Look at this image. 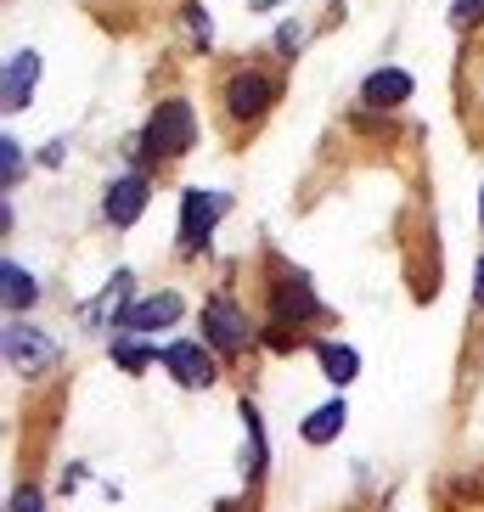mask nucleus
<instances>
[{
    "label": "nucleus",
    "mask_w": 484,
    "mask_h": 512,
    "mask_svg": "<svg viewBox=\"0 0 484 512\" xmlns=\"http://www.w3.org/2000/svg\"><path fill=\"white\" fill-rule=\"evenodd\" d=\"M136 332H113V361L124 366V372H147L152 361H158V349H141V344H130Z\"/></svg>",
    "instance_id": "dca6fc26"
},
{
    "label": "nucleus",
    "mask_w": 484,
    "mask_h": 512,
    "mask_svg": "<svg viewBox=\"0 0 484 512\" xmlns=\"http://www.w3.org/2000/svg\"><path fill=\"white\" fill-rule=\"evenodd\" d=\"M231 209L226 192H203V186H192V192L181 197V254H197L203 242H209V231L220 226V214Z\"/></svg>",
    "instance_id": "7ed1b4c3"
},
{
    "label": "nucleus",
    "mask_w": 484,
    "mask_h": 512,
    "mask_svg": "<svg viewBox=\"0 0 484 512\" xmlns=\"http://www.w3.org/2000/svg\"><path fill=\"white\" fill-rule=\"evenodd\" d=\"M473 299L484 304V259H479V265H473Z\"/></svg>",
    "instance_id": "412c9836"
},
{
    "label": "nucleus",
    "mask_w": 484,
    "mask_h": 512,
    "mask_svg": "<svg viewBox=\"0 0 484 512\" xmlns=\"http://www.w3.org/2000/svg\"><path fill=\"white\" fill-rule=\"evenodd\" d=\"M479 214H484V192H479Z\"/></svg>",
    "instance_id": "4be33fe9"
},
{
    "label": "nucleus",
    "mask_w": 484,
    "mask_h": 512,
    "mask_svg": "<svg viewBox=\"0 0 484 512\" xmlns=\"http://www.w3.org/2000/svg\"><path fill=\"white\" fill-rule=\"evenodd\" d=\"M271 304H276V321H293V327H304V321L321 316V299H316L304 282H282Z\"/></svg>",
    "instance_id": "9b49d317"
},
{
    "label": "nucleus",
    "mask_w": 484,
    "mask_h": 512,
    "mask_svg": "<svg viewBox=\"0 0 484 512\" xmlns=\"http://www.w3.org/2000/svg\"><path fill=\"white\" fill-rule=\"evenodd\" d=\"M411 91H417V85H411L406 68H378V74H366V85H361L366 107H406Z\"/></svg>",
    "instance_id": "9d476101"
},
{
    "label": "nucleus",
    "mask_w": 484,
    "mask_h": 512,
    "mask_svg": "<svg viewBox=\"0 0 484 512\" xmlns=\"http://www.w3.org/2000/svg\"><path fill=\"white\" fill-rule=\"evenodd\" d=\"M186 34H192L197 46H209V12H203V6H186Z\"/></svg>",
    "instance_id": "a211bd4d"
},
{
    "label": "nucleus",
    "mask_w": 484,
    "mask_h": 512,
    "mask_svg": "<svg viewBox=\"0 0 484 512\" xmlns=\"http://www.w3.org/2000/svg\"><path fill=\"white\" fill-rule=\"evenodd\" d=\"M0 282H6V310H29L34 299H40V287H34V276L17 265V259H6L0 265Z\"/></svg>",
    "instance_id": "4468645a"
},
{
    "label": "nucleus",
    "mask_w": 484,
    "mask_h": 512,
    "mask_svg": "<svg viewBox=\"0 0 484 512\" xmlns=\"http://www.w3.org/2000/svg\"><path fill=\"white\" fill-rule=\"evenodd\" d=\"M51 361H57V344H51L40 327H23V321L6 327V366H12V372L34 377V372H46Z\"/></svg>",
    "instance_id": "423d86ee"
},
{
    "label": "nucleus",
    "mask_w": 484,
    "mask_h": 512,
    "mask_svg": "<svg viewBox=\"0 0 484 512\" xmlns=\"http://www.w3.org/2000/svg\"><path fill=\"white\" fill-rule=\"evenodd\" d=\"M181 293H147V299L141 304H130V310H119V316H113V327L119 332H158V327H175V321H181Z\"/></svg>",
    "instance_id": "0eeeda50"
},
{
    "label": "nucleus",
    "mask_w": 484,
    "mask_h": 512,
    "mask_svg": "<svg viewBox=\"0 0 484 512\" xmlns=\"http://www.w3.org/2000/svg\"><path fill=\"white\" fill-rule=\"evenodd\" d=\"M316 361H321V372H327L333 389L355 383V372H361V355H355L349 344H333V338H321V344H316Z\"/></svg>",
    "instance_id": "f8f14e48"
},
{
    "label": "nucleus",
    "mask_w": 484,
    "mask_h": 512,
    "mask_svg": "<svg viewBox=\"0 0 484 512\" xmlns=\"http://www.w3.org/2000/svg\"><path fill=\"white\" fill-rule=\"evenodd\" d=\"M344 422H349V406L344 400H327V406L321 411H310V417H304V445H327V439H338L344 434Z\"/></svg>",
    "instance_id": "ddd939ff"
},
{
    "label": "nucleus",
    "mask_w": 484,
    "mask_h": 512,
    "mask_svg": "<svg viewBox=\"0 0 484 512\" xmlns=\"http://www.w3.org/2000/svg\"><path fill=\"white\" fill-rule=\"evenodd\" d=\"M242 422H248V445H242V473L259 479L265 473V428H259V411L242 400Z\"/></svg>",
    "instance_id": "2eb2a0df"
},
{
    "label": "nucleus",
    "mask_w": 484,
    "mask_h": 512,
    "mask_svg": "<svg viewBox=\"0 0 484 512\" xmlns=\"http://www.w3.org/2000/svg\"><path fill=\"white\" fill-rule=\"evenodd\" d=\"M276 46H282V51L293 57V51L304 46V29H299V23H282V34H276Z\"/></svg>",
    "instance_id": "6ab92c4d"
},
{
    "label": "nucleus",
    "mask_w": 484,
    "mask_h": 512,
    "mask_svg": "<svg viewBox=\"0 0 484 512\" xmlns=\"http://www.w3.org/2000/svg\"><path fill=\"white\" fill-rule=\"evenodd\" d=\"M12 512H40V490H17V496H12Z\"/></svg>",
    "instance_id": "aec40b11"
},
{
    "label": "nucleus",
    "mask_w": 484,
    "mask_h": 512,
    "mask_svg": "<svg viewBox=\"0 0 484 512\" xmlns=\"http://www.w3.org/2000/svg\"><path fill=\"white\" fill-rule=\"evenodd\" d=\"M203 344L220 349V355H242V349L254 344V327H248V316H242L226 293H214V299L203 304Z\"/></svg>",
    "instance_id": "f03ea898"
},
{
    "label": "nucleus",
    "mask_w": 484,
    "mask_h": 512,
    "mask_svg": "<svg viewBox=\"0 0 484 512\" xmlns=\"http://www.w3.org/2000/svg\"><path fill=\"white\" fill-rule=\"evenodd\" d=\"M276 102V79L271 74H259V68H242V74L226 79V113L231 119H265Z\"/></svg>",
    "instance_id": "20e7f679"
},
{
    "label": "nucleus",
    "mask_w": 484,
    "mask_h": 512,
    "mask_svg": "<svg viewBox=\"0 0 484 512\" xmlns=\"http://www.w3.org/2000/svg\"><path fill=\"white\" fill-rule=\"evenodd\" d=\"M34 79H40V57L34 51H17L12 62H6V79H0V107L6 113H23L34 96Z\"/></svg>",
    "instance_id": "1a4fd4ad"
},
{
    "label": "nucleus",
    "mask_w": 484,
    "mask_h": 512,
    "mask_svg": "<svg viewBox=\"0 0 484 512\" xmlns=\"http://www.w3.org/2000/svg\"><path fill=\"white\" fill-rule=\"evenodd\" d=\"M147 197H152V186H147V175H119V181L107 186V197H102V214H107V226H136L141 214H147Z\"/></svg>",
    "instance_id": "6e6552de"
},
{
    "label": "nucleus",
    "mask_w": 484,
    "mask_h": 512,
    "mask_svg": "<svg viewBox=\"0 0 484 512\" xmlns=\"http://www.w3.org/2000/svg\"><path fill=\"white\" fill-rule=\"evenodd\" d=\"M23 169H29V164H23V147L6 136V141H0V181H6V192L17 186V175H23Z\"/></svg>",
    "instance_id": "f3484780"
},
{
    "label": "nucleus",
    "mask_w": 484,
    "mask_h": 512,
    "mask_svg": "<svg viewBox=\"0 0 484 512\" xmlns=\"http://www.w3.org/2000/svg\"><path fill=\"white\" fill-rule=\"evenodd\" d=\"M192 141H197V113H192V102L169 96V102L152 107L147 130H141L136 158H141V164H169V158H186V152H192Z\"/></svg>",
    "instance_id": "f257e3e1"
},
{
    "label": "nucleus",
    "mask_w": 484,
    "mask_h": 512,
    "mask_svg": "<svg viewBox=\"0 0 484 512\" xmlns=\"http://www.w3.org/2000/svg\"><path fill=\"white\" fill-rule=\"evenodd\" d=\"M158 361L169 366V377L181 383V389H209L214 383V355L209 344H197V338H175V344L158 349Z\"/></svg>",
    "instance_id": "39448f33"
}]
</instances>
